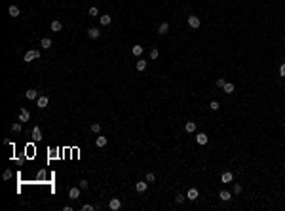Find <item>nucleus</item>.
<instances>
[{
	"label": "nucleus",
	"mask_w": 285,
	"mask_h": 211,
	"mask_svg": "<svg viewBox=\"0 0 285 211\" xmlns=\"http://www.w3.org/2000/svg\"><path fill=\"white\" fill-rule=\"evenodd\" d=\"M34 59H40V51L38 50H29L27 53H25V57H23L25 63H31V61H34Z\"/></svg>",
	"instance_id": "1"
},
{
	"label": "nucleus",
	"mask_w": 285,
	"mask_h": 211,
	"mask_svg": "<svg viewBox=\"0 0 285 211\" xmlns=\"http://www.w3.org/2000/svg\"><path fill=\"white\" fill-rule=\"evenodd\" d=\"M188 25H190V29H198L200 27V17L198 15H188Z\"/></svg>",
	"instance_id": "2"
},
{
	"label": "nucleus",
	"mask_w": 285,
	"mask_h": 211,
	"mask_svg": "<svg viewBox=\"0 0 285 211\" xmlns=\"http://www.w3.org/2000/svg\"><path fill=\"white\" fill-rule=\"evenodd\" d=\"M48 103H50V99H48L46 95H40V97L36 99V107H38V109H46V107H48Z\"/></svg>",
	"instance_id": "3"
},
{
	"label": "nucleus",
	"mask_w": 285,
	"mask_h": 211,
	"mask_svg": "<svg viewBox=\"0 0 285 211\" xmlns=\"http://www.w3.org/2000/svg\"><path fill=\"white\" fill-rule=\"evenodd\" d=\"M109 207H110L112 211H118L120 207H122V202H120V198H112V200L109 202Z\"/></svg>",
	"instance_id": "4"
},
{
	"label": "nucleus",
	"mask_w": 285,
	"mask_h": 211,
	"mask_svg": "<svg viewBox=\"0 0 285 211\" xmlns=\"http://www.w3.org/2000/svg\"><path fill=\"white\" fill-rule=\"evenodd\" d=\"M29 118H31V112H29L27 109H21V110H19V122H21V124H23V122H29Z\"/></svg>",
	"instance_id": "5"
},
{
	"label": "nucleus",
	"mask_w": 285,
	"mask_h": 211,
	"mask_svg": "<svg viewBox=\"0 0 285 211\" xmlns=\"http://www.w3.org/2000/svg\"><path fill=\"white\" fill-rule=\"evenodd\" d=\"M87 36H90L91 40H97V38L101 36V31L99 29H95V27H91V29H87Z\"/></svg>",
	"instance_id": "6"
},
{
	"label": "nucleus",
	"mask_w": 285,
	"mask_h": 211,
	"mask_svg": "<svg viewBox=\"0 0 285 211\" xmlns=\"http://www.w3.org/2000/svg\"><path fill=\"white\" fill-rule=\"evenodd\" d=\"M146 188H148V181H139V183L135 184V190H137V192H145Z\"/></svg>",
	"instance_id": "7"
},
{
	"label": "nucleus",
	"mask_w": 285,
	"mask_h": 211,
	"mask_svg": "<svg viewBox=\"0 0 285 211\" xmlns=\"http://www.w3.org/2000/svg\"><path fill=\"white\" fill-rule=\"evenodd\" d=\"M80 190H82L80 186H72L70 190H68V198H72V200H76V198L80 196Z\"/></svg>",
	"instance_id": "8"
},
{
	"label": "nucleus",
	"mask_w": 285,
	"mask_h": 211,
	"mask_svg": "<svg viewBox=\"0 0 285 211\" xmlns=\"http://www.w3.org/2000/svg\"><path fill=\"white\" fill-rule=\"evenodd\" d=\"M196 141H198V145H207L209 137L205 135V133H198V135H196Z\"/></svg>",
	"instance_id": "9"
},
{
	"label": "nucleus",
	"mask_w": 285,
	"mask_h": 211,
	"mask_svg": "<svg viewBox=\"0 0 285 211\" xmlns=\"http://www.w3.org/2000/svg\"><path fill=\"white\" fill-rule=\"evenodd\" d=\"M200 196V192H198V188H190L188 192H186V198H188V200H192V202H194L196 198Z\"/></svg>",
	"instance_id": "10"
},
{
	"label": "nucleus",
	"mask_w": 285,
	"mask_h": 211,
	"mask_svg": "<svg viewBox=\"0 0 285 211\" xmlns=\"http://www.w3.org/2000/svg\"><path fill=\"white\" fill-rule=\"evenodd\" d=\"M32 139H34V141H40V139H42V129L38 128V126L32 128Z\"/></svg>",
	"instance_id": "11"
},
{
	"label": "nucleus",
	"mask_w": 285,
	"mask_h": 211,
	"mask_svg": "<svg viewBox=\"0 0 285 211\" xmlns=\"http://www.w3.org/2000/svg\"><path fill=\"white\" fill-rule=\"evenodd\" d=\"M219 198H221L222 202H228V200H232V192H228V190H221V192H219Z\"/></svg>",
	"instance_id": "12"
},
{
	"label": "nucleus",
	"mask_w": 285,
	"mask_h": 211,
	"mask_svg": "<svg viewBox=\"0 0 285 211\" xmlns=\"http://www.w3.org/2000/svg\"><path fill=\"white\" fill-rule=\"evenodd\" d=\"M232 179H234V175H232L230 171H224V173L221 175V181H222V183H232Z\"/></svg>",
	"instance_id": "13"
},
{
	"label": "nucleus",
	"mask_w": 285,
	"mask_h": 211,
	"mask_svg": "<svg viewBox=\"0 0 285 211\" xmlns=\"http://www.w3.org/2000/svg\"><path fill=\"white\" fill-rule=\"evenodd\" d=\"M167 31H169V25L163 21V23L158 27V34H160V36H163V34H167Z\"/></svg>",
	"instance_id": "14"
},
{
	"label": "nucleus",
	"mask_w": 285,
	"mask_h": 211,
	"mask_svg": "<svg viewBox=\"0 0 285 211\" xmlns=\"http://www.w3.org/2000/svg\"><path fill=\"white\" fill-rule=\"evenodd\" d=\"M8 14L12 15V17H19V8H17V6H14V4H12V6L8 8Z\"/></svg>",
	"instance_id": "15"
},
{
	"label": "nucleus",
	"mask_w": 285,
	"mask_h": 211,
	"mask_svg": "<svg viewBox=\"0 0 285 211\" xmlns=\"http://www.w3.org/2000/svg\"><path fill=\"white\" fill-rule=\"evenodd\" d=\"M40 46H42V50H50L51 48V38H42Z\"/></svg>",
	"instance_id": "16"
},
{
	"label": "nucleus",
	"mask_w": 285,
	"mask_h": 211,
	"mask_svg": "<svg viewBox=\"0 0 285 211\" xmlns=\"http://www.w3.org/2000/svg\"><path fill=\"white\" fill-rule=\"evenodd\" d=\"M99 21H101V25L105 27V25H110V21H112V17L105 14V15H101V17H99Z\"/></svg>",
	"instance_id": "17"
},
{
	"label": "nucleus",
	"mask_w": 285,
	"mask_h": 211,
	"mask_svg": "<svg viewBox=\"0 0 285 211\" xmlns=\"http://www.w3.org/2000/svg\"><path fill=\"white\" fill-rule=\"evenodd\" d=\"M50 27H51V31H53V32H59L61 29H63V25H61V21H51Z\"/></svg>",
	"instance_id": "18"
},
{
	"label": "nucleus",
	"mask_w": 285,
	"mask_h": 211,
	"mask_svg": "<svg viewBox=\"0 0 285 211\" xmlns=\"http://www.w3.org/2000/svg\"><path fill=\"white\" fill-rule=\"evenodd\" d=\"M27 99H32V101L38 99V92L36 89H27Z\"/></svg>",
	"instance_id": "19"
},
{
	"label": "nucleus",
	"mask_w": 285,
	"mask_h": 211,
	"mask_svg": "<svg viewBox=\"0 0 285 211\" xmlns=\"http://www.w3.org/2000/svg\"><path fill=\"white\" fill-rule=\"evenodd\" d=\"M185 129H186L188 133H194V131H196V122H186Z\"/></svg>",
	"instance_id": "20"
},
{
	"label": "nucleus",
	"mask_w": 285,
	"mask_h": 211,
	"mask_svg": "<svg viewBox=\"0 0 285 211\" xmlns=\"http://www.w3.org/2000/svg\"><path fill=\"white\" fill-rule=\"evenodd\" d=\"M21 129H23L21 122H15V124H12V131H14V133H21Z\"/></svg>",
	"instance_id": "21"
},
{
	"label": "nucleus",
	"mask_w": 285,
	"mask_h": 211,
	"mask_svg": "<svg viewBox=\"0 0 285 211\" xmlns=\"http://www.w3.org/2000/svg\"><path fill=\"white\" fill-rule=\"evenodd\" d=\"M143 46H133V55H135V57H141V55H143Z\"/></svg>",
	"instance_id": "22"
},
{
	"label": "nucleus",
	"mask_w": 285,
	"mask_h": 211,
	"mask_svg": "<svg viewBox=\"0 0 285 211\" xmlns=\"http://www.w3.org/2000/svg\"><path fill=\"white\" fill-rule=\"evenodd\" d=\"M95 145H97V147H105V145H107V137H105V135H101V137H97V141H95Z\"/></svg>",
	"instance_id": "23"
},
{
	"label": "nucleus",
	"mask_w": 285,
	"mask_h": 211,
	"mask_svg": "<svg viewBox=\"0 0 285 211\" xmlns=\"http://www.w3.org/2000/svg\"><path fill=\"white\" fill-rule=\"evenodd\" d=\"M222 89H224V93H234V84L226 82V84H224V87H222Z\"/></svg>",
	"instance_id": "24"
},
{
	"label": "nucleus",
	"mask_w": 285,
	"mask_h": 211,
	"mask_svg": "<svg viewBox=\"0 0 285 211\" xmlns=\"http://www.w3.org/2000/svg\"><path fill=\"white\" fill-rule=\"evenodd\" d=\"M146 69V59H139L137 61V70H145Z\"/></svg>",
	"instance_id": "25"
},
{
	"label": "nucleus",
	"mask_w": 285,
	"mask_h": 211,
	"mask_svg": "<svg viewBox=\"0 0 285 211\" xmlns=\"http://www.w3.org/2000/svg\"><path fill=\"white\" fill-rule=\"evenodd\" d=\"M209 109H211V110H219V109H221V105H219V101H211V103H209Z\"/></svg>",
	"instance_id": "26"
},
{
	"label": "nucleus",
	"mask_w": 285,
	"mask_h": 211,
	"mask_svg": "<svg viewBox=\"0 0 285 211\" xmlns=\"http://www.w3.org/2000/svg\"><path fill=\"white\" fill-rule=\"evenodd\" d=\"M158 55H160V51L156 50V48H152V50H150V59H158Z\"/></svg>",
	"instance_id": "27"
},
{
	"label": "nucleus",
	"mask_w": 285,
	"mask_h": 211,
	"mask_svg": "<svg viewBox=\"0 0 285 211\" xmlns=\"http://www.w3.org/2000/svg\"><path fill=\"white\" fill-rule=\"evenodd\" d=\"M2 179L4 181H8V179H12V169H6L4 173H2Z\"/></svg>",
	"instance_id": "28"
},
{
	"label": "nucleus",
	"mask_w": 285,
	"mask_h": 211,
	"mask_svg": "<svg viewBox=\"0 0 285 211\" xmlns=\"http://www.w3.org/2000/svg\"><path fill=\"white\" fill-rule=\"evenodd\" d=\"M82 211H95V206H90V203H84V206H82Z\"/></svg>",
	"instance_id": "29"
},
{
	"label": "nucleus",
	"mask_w": 285,
	"mask_h": 211,
	"mask_svg": "<svg viewBox=\"0 0 285 211\" xmlns=\"http://www.w3.org/2000/svg\"><path fill=\"white\" fill-rule=\"evenodd\" d=\"M232 192H234V194H240V192H241V184H240V183H236V184H234V188H232Z\"/></svg>",
	"instance_id": "30"
},
{
	"label": "nucleus",
	"mask_w": 285,
	"mask_h": 211,
	"mask_svg": "<svg viewBox=\"0 0 285 211\" xmlns=\"http://www.w3.org/2000/svg\"><path fill=\"white\" fill-rule=\"evenodd\" d=\"M185 200H186V196H182V194H177V196H175V202L177 203H182Z\"/></svg>",
	"instance_id": "31"
},
{
	"label": "nucleus",
	"mask_w": 285,
	"mask_h": 211,
	"mask_svg": "<svg viewBox=\"0 0 285 211\" xmlns=\"http://www.w3.org/2000/svg\"><path fill=\"white\" fill-rule=\"evenodd\" d=\"M95 15H99V10L93 6V8H90V17H95Z\"/></svg>",
	"instance_id": "32"
},
{
	"label": "nucleus",
	"mask_w": 285,
	"mask_h": 211,
	"mask_svg": "<svg viewBox=\"0 0 285 211\" xmlns=\"http://www.w3.org/2000/svg\"><path fill=\"white\" fill-rule=\"evenodd\" d=\"M91 131H93V133H99L101 131V124H91Z\"/></svg>",
	"instance_id": "33"
},
{
	"label": "nucleus",
	"mask_w": 285,
	"mask_h": 211,
	"mask_svg": "<svg viewBox=\"0 0 285 211\" xmlns=\"http://www.w3.org/2000/svg\"><path fill=\"white\" fill-rule=\"evenodd\" d=\"M146 181H148V183H154V181H156V175L154 173H146Z\"/></svg>",
	"instance_id": "34"
},
{
	"label": "nucleus",
	"mask_w": 285,
	"mask_h": 211,
	"mask_svg": "<svg viewBox=\"0 0 285 211\" xmlns=\"http://www.w3.org/2000/svg\"><path fill=\"white\" fill-rule=\"evenodd\" d=\"M224 84H226V80H224V78H219L217 80V86L219 87H224Z\"/></svg>",
	"instance_id": "35"
},
{
	"label": "nucleus",
	"mask_w": 285,
	"mask_h": 211,
	"mask_svg": "<svg viewBox=\"0 0 285 211\" xmlns=\"http://www.w3.org/2000/svg\"><path fill=\"white\" fill-rule=\"evenodd\" d=\"M78 186H80L82 190H86V188H87V181H80V184H78Z\"/></svg>",
	"instance_id": "36"
},
{
	"label": "nucleus",
	"mask_w": 285,
	"mask_h": 211,
	"mask_svg": "<svg viewBox=\"0 0 285 211\" xmlns=\"http://www.w3.org/2000/svg\"><path fill=\"white\" fill-rule=\"evenodd\" d=\"M280 74H281V76H285V63L280 67Z\"/></svg>",
	"instance_id": "37"
}]
</instances>
